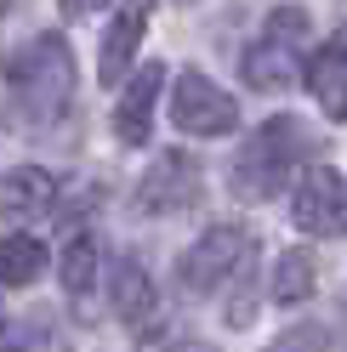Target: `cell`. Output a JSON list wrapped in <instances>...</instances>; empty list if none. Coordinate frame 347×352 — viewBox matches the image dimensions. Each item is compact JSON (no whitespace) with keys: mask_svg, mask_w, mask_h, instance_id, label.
<instances>
[{"mask_svg":"<svg viewBox=\"0 0 347 352\" xmlns=\"http://www.w3.org/2000/svg\"><path fill=\"white\" fill-rule=\"evenodd\" d=\"M171 125L188 131V137H228V131L240 125V102H233L211 74L188 69L171 85Z\"/></svg>","mask_w":347,"mask_h":352,"instance_id":"5b68a950","label":"cell"},{"mask_svg":"<svg viewBox=\"0 0 347 352\" xmlns=\"http://www.w3.org/2000/svg\"><path fill=\"white\" fill-rule=\"evenodd\" d=\"M291 222L308 239H341L347 233V176L330 165H313L302 182L291 188Z\"/></svg>","mask_w":347,"mask_h":352,"instance_id":"8992f818","label":"cell"},{"mask_svg":"<svg viewBox=\"0 0 347 352\" xmlns=\"http://www.w3.org/2000/svg\"><path fill=\"white\" fill-rule=\"evenodd\" d=\"M302 80H308L313 102H319L330 120H347V23L330 29V40L302 63Z\"/></svg>","mask_w":347,"mask_h":352,"instance_id":"ba28073f","label":"cell"},{"mask_svg":"<svg viewBox=\"0 0 347 352\" xmlns=\"http://www.w3.org/2000/svg\"><path fill=\"white\" fill-rule=\"evenodd\" d=\"M143 29H148V17H143L137 6H125L114 23H108L103 46H97V80H103V85H120V80H125V69H132V57H137V46H143Z\"/></svg>","mask_w":347,"mask_h":352,"instance_id":"8fae6325","label":"cell"},{"mask_svg":"<svg viewBox=\"0 0 347 352\" xmlns=\"http://www.w3.org/2000/svg\"><path fill=\"white\" fill-rule=\"evenodd\" d=\"M313 278H319V261L308 250H285V256H279V267H273V301L279 307L308 301L313 296Z\"/></svg>","mask_w":347,"mask_h":352,"instance_id":"5bb4252c","label":"cell"},{"mask_svg":"<svg viewBox=\"0 0 347 352\" xmlns=\"http://www.w3.org/2000/svg\"><path fill=\"white\" fill-rule=\"evenodd\" d=\"M268 352H330V336H324V324H296V329H285Z\"/></svg>","mask_w":347,"mask_h":352,"instance_id":"2e32d148","label":"cell"},{"mask_svg":"<svg viewBox=\"0 0 347 352\" xmlns=\"http://www.w3.org/2000/svg\"><path fill=\"white\" fill-rule=\"evenodd\" d=\"M0 336H6V313H0Z\"/></svg>","mask_w":347,"mask_h":352,"instance_id":"d6986e66","label":"cell"},{"mask_svg":"<svg viewBox=\"0 0 347 352\" xmlns=\"http://www.w3.org/2000/svg\"><path fill=\"white\" fill-rule=\"evenodd\" d=\"M97 284V239L92 233H74L63 245V290L69 296H92Z\"/></svg>","mask_w":347,"mask_h":352,"instance_id":"9a60e30c","label":"cell"},{"mask_svg":"<svg viewBox=\"0 0 347 352\" xmlns=\"http://www.w3.org/2000/svg\"><path fill=\"white\" fill-rule=\"evenodd\" d=\"M6 91L23 125H52L74 102V57L63 34H34L23 52L6 57Z\"/></svg>","mask_w":347,"mask_h":352,"instance_id":"6da1fadb","label":"cell"},{"mask_svg":"<svg viewBox=\"0 0 347 352\" xmlns=\"http://www.w3.org/2000/svg\"><path fill=\"white\" fill-rule=\"evenodd\" d=\"M245 261H251V233H245L240 222H216V228H205V233L182 250L177 284H182V296H216L233 273L245 267Z\"/></svg>","mask_w":347,"mask_h":352,"instance_id":"277c9868","label":"cell"},{"mask_svg":"<svg viewBox=\"0 0 347 352\" xmlns=\"http://www.w3.org/2000/svg\"><path fill=\"white\" fill-rule=\"evenodd\" d=\"M302 57H308V12L302 6H273L262 17V34L240 57V80L251 91H285L302 74Z\"/></svg>","mask_w":347,"mask_h":352,"instance_id":"3957f363","label":"cell"},{"mask_svg":"<svg viewBox=\"0 0 347 352\" xmlns=\"http://www.w3.org/2000/svg\"><path fill=\"white\" fill-rule=\"evenodd\" d=\"M108 301H114V313L125 324H148V318H154V278H148L143 261H114Z\"/></svg>","mask_w":347,"mask_h":352,"instance_id":"7c38bea8","label":"cell"},{"mask_svg":"<svg viewBox=\"0 0 347 352\" xmlns=\"http://www.w3.org/2000/svg\"><path fill=\"white\" fill-rule=\"evenodd\" d=\"M193 199H200V160L182 153V148L160 153V160L143 170V182H137V210H148V216L188 210Z\"/></svg>","mask_w":347,"mask_h":352,"instance_id":"52a82bcc","label":"cell"},{"mask_svg":"<svg viewBox=\"0 0 347 352\" xmlns=\"http://www.w3.org/2000/svg\"><path fill=\"white\" fill-rule=\"evenodd\" d=\"M57 205V176L40 165H17L0 176V222H23V216H40Z\"/></svg>","mask_w":347,"mask_h":352,"instance_id":"30bf717a","label":"cell"},{"mask_svg":"<svg viewBox=\"0 0 347 352\" xmlns=\"http://www.w3.org/2000/svg\"><path fill=\"white\" fill-rule=\"evenodd\" d=\"M313 148H319L313 131L296 114L262 120V131H251V142L240 148V160H233V193H240V199H273V193H285L296 182V170L308 165Z\"/></svg>","mask_w":347,"mask_h":352,"instance_id":"7a4b0ae2","label":"cell"},{"mask_svg":"<svg viewBox=\"0 0 347 352\" xmlns=\"http://www.w3.org/2000/svg\"><path fill=\"white\" fill-rule=\"evenodd\" d=\"M171 352H216V346H211V341H177Z\"/></svg>","mask_w":347,"mask_h":352,"instance_id":"ac0fdd59","label":"cell"},{"mask_svg":"<svg viewBox=\"0 0 347 352\" xmlns=\"http://www.w3.org/2000/svg\"><path fill=\"white\" fill-rule=\"evenodd\" d=\"M108 0H57V12L63 17H92V12H103Z\"/></svg>","mask_w":347,"mask_h":352,"instance_id":"e0dca14e","label":"cell"},{"mask_svg":"<svg viewBox=\"0 0 347 352\" xmlns=\"http://www.w3.org/2000/svg\"><path fill=\"white\" fill-rule=\"evenodd\" d=\"M160 85H165L160 63H148V69H137L132 80H125V91L114 102V137L125 148H143L148 142V131H154V108H160Z\"/></svg>","mask_w":347,"mask_h":352,"instance_id":"9c48e42d","label":"cell"},{"mask_svg":"<svg viewBox=\"0 0 347 352\" xmlns=\"http://www.w3.org/2000/svg\"><path fill=\"white\" fill-rule=\"evenodd\" d=\"M46 267V245L34 233H6L0 239V284H34Z\"/></svg>","mask_w":347,"mask_h":352,"instance_id":"4fadbf2b","label":"cell"}]
</instances>
